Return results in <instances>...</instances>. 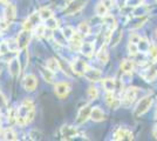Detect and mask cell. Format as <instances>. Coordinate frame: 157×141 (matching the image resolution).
Returning <instances> with one entry per match:
<instances>
[{
    "label": "cell",
    "mask_w": 157,
    "mask_h": 141,
    "mask_svg": "<svg viewBox=\"0 0 157 141\" xmlns=\"http://www.w3.org/2000/svg\"><path fill=\"white\" fill-rule=\"evenodd\" d=\"M0 55H1V53H0Z\"/></svg>",
    "instance_id": "cell-54"
},
{
    "label": "cell",
    "mask_w": 157,
    "mask_h": 141,
    "mask_svg": "<svg viewBox=\"0 0 157 141\" xmlns=\"http://www.w3.org/2000/svg\"><path fill=\"white\" fill-rule=\"evenodd\" d=\"M148 11H149V8L142 4V5H140L137 7H134L132 13H134V15H136V17H144L145 14L148 13Z\"/></svg>",
    "instance_id": "cell-36"
},
{
    "label": "cell",
    "mask_w": 157,
    "mask_h": 141,
    "mask_svg": "<svg viewBox=\"0 0 157 141\" xmlns=\"http://www.w3.org/2000/svg\"><path fill=\"white\" fill-rule=\"evenodd\" d=\"M140 39H141V37L138 35L137 33H130V35H129V41L130 42H134V44H137L138 41H140Z\"/></svg>",
    "instance_id": "cell-45"
},
{
    "label": "cell",
    "mask_w": 157,
    "mask_h": 141,
    "mask_svg": "<svg viewBox=\"0 0 157 141\" xmlns=\"http://www.w3.org/2000/svg\"><path fill=\"white\" fill-rule=\"evenodd\" d=\"M15 17H17V8L13 4H8L4 11V20L10 25L15 19Z\"/></svg>",
    "instance_id": "cell-15"
},
{
    "label": "cell",
    "mask_w": 157,
    "mask_h": 141,
    "mask_svg": "<svg viewBox=\"0 0 157 141\" xmlns=\"http://www.w3.org/2000/svg\"><path fill=\"white\" fill-rule=\"evenodd\" d=\"M156 119H157V111H156Z\"/></svg>",
    "instance_id": "cell-52"
},
{
    "label": "cell",
    "mask_w": 157,
    "mask_h": 141,
    "mask_svg": "<svg viewBox=\"0 0 157 141\" xmlns=\"http://www.w3.org/2000/svg\"><path fill=\"white\" fill-rule=\"evenodd\" d=\"M8 72L12 78H18L21 72V64L19 58H13L8 61Z\"/></svg>",
    "instance_id": "cell-12"
},
{
    "label": "cell",
    "mask_w": 157,
    "mask_h": 141,
    "mask_svg": "<svg viewBox=\"0 0 157 141\" xmlns=\"http://www.w3.org/2000/svg\"><path fill=\"white\" fill-rule=\"evenodd\" d=\"M86 4H87V0H71L65 7L63 13L66 15H73V14L78 13L82 11V8H85Z\"/></svg>",
    "instance_id": "cell-3"
},
{
    "label": "cell",
    "mask_w": 157,
    "mask_h": 141,
    "mask_svg": "<svg viewBox=\"0 0 157 141\" xmlns=\"http://www.w3.org/2000/svg\"><path fill=\"white\" fill-rule=\"evenodd\" d=\"M46 67L48 68L49 71H52L53 73H56V72L61 71V65H60V61L58 60V59H55V58H52V59L47 60Z\"/></svg>",
    "instance_id": "cell-26"
},
{
    "label": "cell",
    "mask_w": 157,
    "mask_h": 141,
    "mask_svg": "<svg viewBox=\"0 0 157 141\" xmlns=\"http://www.w3.org/2000/svg\"><path fill=\"white\" fill-rule=\"evenodd\" d=\"M0 53L1 54H8L10 53V49H8L6 40L2 41V42H0Z\"/></svg>",
    "instance_id": "cell-43"
},
{
    "label": "cell",
    "mask_w": 157,
    "mask_h": 141,
    "mask_svg": "<svg viewBox=\"0 0 157 141\" xmlns=\"http://www.w3.org/2000/svg\"><path fill=\"white\" fill-rule=\"evenodd\" d=\"M88 67H89V65H88L86 61L81 60V59H75V60H73L72 64H71L72 71L75 74H78V75H83V73L87 71Z\"/></svg>",
    "instance_id": "cell-9"
},
{
    "label": "cell",
    "mask_w": 157,
    "mask_h": 141,
    "mask_svg": "<svg viewBox=\"0 0 157 141\" xmlns=\"http://www.w3.org/2000/svg\"><path fill=\"white\" fill-rule=\"evenodd\" d=\"M113 139L115 141H120V140H132L134 139V135L131 133L129 129H125V128H118L115 131L114 133V136Z\"/></svg>",
    "instance_id": "cell-14"
},
{
    "label": "cell",
    "mask_w": 157,
    "mask_h": 141,
    "mask_svg": "<svg viewBox=\"0 0 157 141\" xmlns=\"http://www.w3.org/2000/svg\"><path fill=\"white\" fill-rule=\"evenodd\" d=\"M35 115V107L31 99H25L15 111V122L19 126H26L31 123Z\"/></svg>",
    "instance_id": "cell-1"
},
{
    "label": "cell",
    "mask_w": 157,
    "mask_h": 141,
    "mask_svg": "<svg viewBox=\"0 0 157 141\" xmlns=\"http://www.w3.org/2000/svg\"><path fill=\"white\" fill-rule=\"evenodd\" d=\"M120 68L123 73H132L134 68H135V62L132 60H129V59H124V60L121 61Z\"/></svg>",
    "instance_id": "cell-24"
},
{
    "label": "cell",
    "mask_w": 157,
    "mask_h": 141,
    "mask_svg": "<svg viewBox=\"0 0 157 141\" xmlns=\"http://www.w3.org/2000/svg\"><path fill=\"white\" fill-rule=\"evenodd\" d=\"M72 91V85L68 82V81H60L55 84V87H54V92L56 94V96L60 99H65L68 94L71 93Z\"/></svg>",
    "instance_id": "cell-6"
},
{
    "label": "cell",
    "mask_w": 157,
    "mask_h": 141,
    "mask_svg": "<svg viewBox=\"0 0 157 141\" xmlns=\"http://www.w3.org/2000/svg\"><path fill=\"white\" fill-rule=\"evenodd\" d=\"M137 46H138V51H140V52L147 53L148 49H149V46H150V42L148 41V39H145V38H141L140 41L137 42Z\"/></svg>",
    "instance_id": "cell-33"
},
{
    "label": "cell",
    "mask_w": 157,
    "mask_h": 141,
    "mask_svg": "<svg viewBox=\"0 0 157 141\" xmlns=\"http://www.w3.org/2000/svg\"><path fill=\"white\" fill-rule=\"evenodd\" d=\"M33 35V31H29V29H25L22 28V31H20L18 33V37H17V41H18V45H19L20 49H26L29 42H31V39H32Z\"/></svg>",
    "instance_id": "cell-5"
},
{
    "label": "cell",
    "mask_w": 157,
    "mask_h": 141,
    "mask_svg": "<svg viewBox=\"0 0 157 141\" xmlns=\"http://www.w3.org/2000/svg\"><path fill=\"white\" fill-rule=\"evenodd\" d=\"M1 132H2V128H1V122H0V134H1Z\"/></svg>",
    "instance_id": "cell-50"
},
{
    "label": "cell",
    "mask_w": 157,
    "mask_h": 141,
    "mask_svg": "<svg viewBox=\"0 0 157 141\" xmlns=\"http://www.w3.org/2000/svg\"><path fill=\"white\" fill-rule=\"evenodd\" d=\"M6 42L7 46H8V49H10V53H18L20 51L17 39H8V40H6Z\"/></svg>",
    "instance_id": "cell-34"
},
{
    "label": "cell",
    "mask_w": 157,
    "mask_h": 141,
    "mask_svg": "<svg viewBox=\"0 0 157 141\" xmlns=\"http://www.w3.org/2000/svg\"><path fill=\"white\" fill-rule=\"evenodd\" d=\"M78 33L80 34L81 37H87V35H89V34H90V26H89V24L86 22V21L80 22L78 26Z\"/></svg>",
    "instance_id": "cell-28"
},
{
    "label": "cell",
    "mask_w": 157,
    "mask_h": 141,
    "mask_svg": "<svg viewBox=\"0 0 157 141\" xmlns=\"http://www.w3.org/2000/svg\"><path fill=\"white\" fill-rule=\"evenodd\" d=\"M7 116H8V121L10 122H15V111L14 109L7 111Z\"/></svg>",
    "instance_id": "cell-46"
},
{
    "label": "cell",
    "mask_w": 157,
    "mask_h": 141,
    "mask_svg": "<svg viewBox=\"0 0 157 141\" xmlns=\"http://www.w3.org/2000/svg\"><path fill=\"white\" fill-rule=\"evenodd\" d=\"M140 75H141L145 81L150 82V81H154L157 78V69L154 67H149V68H147V69H144V71H142V72L140 73Z\"/></svg>",
    "instance_id": "cell-18"
},
{
    "label": "cell",
    "mask_w": 157,
    "mask_h": 141,
    "mask_svg": "<svg viewBox=\"0 0 157 141\" xmlns=\"http://www.w3.org/2000/svg\"><path fill=\"white\" fill-rule=\"evenodd\" d=\"M156 37H157V31H156Z\"/></svg>",
    "instance_id": "cell-53"
},
{
    "label": "cell",
    "mask_w": 157,
    "mask_h": 141,
    "mask_svg": "<svg viewBox=\"0 0 157 141\" xmlns=\"http://www.w3.org/2000/svg\"><path fill=\"white\" fill-rule=\"evenodd\" d=\"M101 2H102V4H103V5H105L109 11H110L113 7L115 6V0H102Z\"/></svg>",
    "instance_id": "cell-44"
},
{
    "label": "cell",
    "mask_w": 157,
    "mask_h": 141,
    "mask_svg": "<svg viewBox=\"0 0 157 141\" xmlns=\"http://www.w3.org/2000/svg\"><path fill=\"white\" fill-rule=\"evenodd\" d=\"M40 73L42 75V78L45 79L46 82L48 84H53L54 82V74L52 71H49L47 67H40Z\"/></svg>",
    "instance_id": "cell-27"
},
{
    "label": "cell",
    "mask_w": 157,
    "mask_h": 141,
    "mask_svg": "<svg viewBox=\"0 0 157 141\" xmlns=\"http://www.w3.org/2000/svg\"><path fill=\"white\" fill-rule=\"evenodd\" d=\"M2 139L4 140H18L17 133L13 131V128H6L2 131Z\"/></svg>",
    "instance_id": "cell-31"
},
{
    "label": "cell",
    "mask_w": 157,
    "mask_h": 141,
    "mask_svg": "<svg viewBox=\"0 0 157 141\" xmlns=\"http://www.w3.org/2000/svg\"><path fill=\"white\" fill-rule=\"evenodd\" d=\"M61 33H62V35L65 37L66 40H71L73 37L76 34V31H75L73 27L66 26V27H63V28L61 29Z\"/></svg>",
    "instance_id": "cell-32"
},
{
    "label": "cell",
    "mask_w": 157,
    "mask_h": 141,
    "mask_svg": "<svg viewBox=\"0 0 157 141\" xmlns=\"http://www.w3.org/2000/svg\"><path fill=\"white\" fill-rule=\"evenodd\" d=\"M83 76H85L87 80H89L90 82H98V81L101 80L102 78V73L100 69H96V68H92L90 66L87 68L85 73H83Z\"/></svg>",
    "instance_id": "cell-13"
},
{
    "label": "cell",
    "mask_w": 157,
    "mask_h": 141,
    "mask_svg": "<svg viewBox=\"0 0 157 141\" xmlns=\"http://www.w3.org/2000/svg\"><path fill=\"white\" fill-rule=\"evenodd\" d=\"M127 48H128V53H129V55H131V57H136V55L140 53L137 44H134V42H130V41H129Z\"/></svg>",
    "instance_id": "cell-39"
},
{
    "label": "cell",
    "mask_w": 157,
    "mask_h": 141,
    "mask_svg": "<svg viewBox=\"0 0 157 141\" xmlns=\"http://www.w3.org/2000/svg\"><path fill=\"white\" fill-rule=\"evenodd\" d=\"M5 1H6V0H0V2H5Z\"/></svg>",
    "instance_id": "cell-51"
},
{
    "label": "cell",
    "mask_w": 157,
    "mask_h": 141,
    "mask_svg": "<svg viewBox=\"0 0 157 141\" xmlns=\"http://www.w3.org/2000/svg\"><path fill=\"white\" fill-rule=\"evenodd\" d=\"M80 52L83 54L85 57L90 58V57H93L94 52H95V44L92 42V41H85V42H82L81 48H80Z\"/></svg>",
    "instance_id": "cell-16"
},
{
    "label": "cell",
    "mask_w": 157,
    "mask_h": 141,
    "mask_svg": "<svg viewBox=\"0 0 157 141\" xmlns=\"http://www.w3.org/2000/svg\"><path fill=\"white\" fill-rule=\"evenodd\" d=\"M127 6L129 7H137L143 4V0H127Z\"/></svg>",
    "instance_id": "cell-42"
},
{
    "label": "cell",
    "mask_w": 157,
    "mask_h": 141,
    "mask_svg": "<svg viewBox=\"0 0 157 141\" xmlns=\"http://www.w3.org/2000/svg\"><path fill=\"white\" fill-rule=\"evenodd\" d=\"M1 72H2V66H1V64H0V74H1Z\"/></svg>",
    "instance_id": "cell-49"
},
{
    "label": "cell",
    "mask_w": 157,
    "mask_h": 141,
    "mask_svg": "<svg viewBox=\"0 0 157 141\" xmlns=\"http://www.w3.org/2000/svg\"><path fill=\"white\" fill-rule=\"evenodd\" d=\"M90 119L95 122H101L105 119V112L101 109L100 107H94L92 108V112H90Z\"/></svg>",
    "instance_id": "cell-21"
},
{
    "label": "cell",
    "mask_w": 157,
    "mask_h": 141,
    "mask_svg": "<svg viewBox=\"0 0 157 141\" xmlns=\"http://www.w3.org/2000/svg\"><path fill=\"white\" fill-rule=\"evenodd\" d=\"M108 12H109V10H108L102 2L98 4L96 7H95V13H96L98 17H101V18H102V17H105V14H108Z\"/></svg>",
    "instance_id": "cell-37"
},
{
    "label": "cell",
    "mask_w": 157,
    "mask_h": 141,
    "mask_svg": "<svg viewBox=\"0 0 157 141\" xmlns=\"http://www.w3.org/2000/svg\"><path fill=\"white\" fill-rule=\"evenodd\" d=\"M122 35H123L122 31H121L120 28H117V27H116V28H115V29L111 32V37H110V41H109V44H110L113 47H115L118 42L121 41V39H122Z\"/></svg>",
    "instance_id": "cell-25"
},
{
    "label": "cell",
    "mask_w": 157,
    "mask_h": 141,
    "mask_svg": "<svg viewBox=\"0 0 157 141\" xmlns=\"http://www.w3.org/2000/svg\"><path fill=\"white\" fill-rule=\"evenodd\" d=\"M96 59L103 65H105L109 61V53L107 51V45H103L98 49V52H96Z\"/></svg>",
    "instance_id": "cell-22"
},
{
    "label": "cell",
    "mask_w": 157,
    "mask_h": 141,
    "mask_svg": "<svg viewBox=\"0 0 157 141\" xmlns=\"http://www.w3.org/2000/svg\"><path fill=\"white\" fill-rule=\"evenodd\" d=\"M105 102L113 109H117L118 106L121 105V100L116 98L115 93H110V92H105Z\"/></svg>",
    "instance_id": "cell-17"
},
{
    "label": "cell",
    "mask_w": 157,
    "mask_h": 141,
    "mask_svg": "<svg viewBox=\"0 0 157 141\" xmlns=\"http://www.w3.org/2000/svg\"><path fill=\"white\" fill-rule=\"evenodd\" d=\"M7 111V100L5 95L0 92V113Z\"/></svg>",
    "instance_id": "cell-41"
},
{
    "label": "cell",
    "mask_w": 157,
    "mask_h": 141,
    "mask_svg": "<svg viewBox=\"0 0 157 141\" xmlns=\"http://www.w3.org/2000/svg\"><path fill=\"white\" fill-rule=\"evenodd\" d=\"M102 22L105 24V26L107 27V29H109V31H114V29L117 27L116 19H115L111 14H105V17H102Z\"/></svg>",
    "instance_id": "cell-19"
},
{
    "label": "cell",
    "mask_w": 157,
    "mask_h": 141,
    "mask_svg": "<svg viewBox=\"0 0 157 141\" xmlns=\"http://www.w3.org/2000/svg\"><path fill=\"white\" fill-rule=\"evenodd\" d=\"M41 21L42 20H41V18H40L39 12H35V13H33L32 15H29V17H28V19L22 24V28H25V29H29V31H33V29H34V27L38 26Z\"/></svg>",
    "instance_id": "cell-10"
},
{
    "label": "cell",
    "mask_w": 157,
    "mask_h": 141,
    "mask_svg": "<svg viewBox=\"0 0 157 141\" xmlns=\"http://www.w3.org/2000/svg\"><path fill=\"white\" fill-rule=\"evenodd\" d=\"M38 12H39L40 18H41V20L42 21H46L47 19H49V18L54 17L53 11L51 10V8H47V7H42V8H40Z\"/></svg>",
    "instance_id": "cell-30"
},
{
    "label": "cell",
    "mask_w": 157,
    "mask_h": 141,
    "mask_svg": "<svg viewBox=\"0 0 157 141\" xmlns=\"http://www.w3.org/2000/svg\"><path fill=\"white\" fill-rule=\"evenodd\" d=\"M60 134H61L63 140H72V139L78 136V131L75 126L63 125V126L61 127V129H60Z\"/></svg>",
    "instance_id": "cell-7"
},
{
    "label": "cell",
    "mask_w": 157,
    "mask_h": 141,
    "mask_svg": "<svg viewBox=\"0 0 157 141\" xmlns=\"http://www.w3.org/2000/svg\"><path fill=\"white\" fill-rule=\"evenodd\" d=\"M46 27L48 29H51V31H56L58 28H59V20L56 19V18H49V19H47L46 20Z\"/></svg>",
    "instance_id": "cell-35"
},
{
    "label": "cell",
    "mask_w": 157,
    "mask_h": 141,
    "mask_svg": "<svg viewBox=\"0 0 157 141\" xmlns=\"http://www.w3.org/2000/svg\"><path fill=\"white\" fill-rule=\"evenodd\" d=\"M152 134H154V136L157 139V126L155 128H154V131H152Z\"/></svg>",
    "instance_id": "cell-48"
},
{
    "label": "cell",
    "mask_w": 157,
    "mask_h": 141,
    "mask_svg": "<svg viewBox=\"0 0 157 141\" xmlns=\"http://www.w3.org/2000/svg\"><path fill=\"white\" fill-rule=\"evenodd\" d=\"M147 53L149 54V59H151L152 61H157V45L150 44Z\"/></svg>",
    "instance_id": "cell-38"
},
{
    "label": "cell",
    "mask_w": 157,
    "mask_h": 141,
    "mask_svg": "<svg viewBox=\"0 0 157 141\" xmlns=\"http://www.w3.org/2000/svg\"><path fill=\"white\" fill-rule=\"evenodd\" d=\"M69 41V47H71V49L72 51H78V52H80V48H81V45H82V37L80 35V34L76 32V34L73 37L71 40H68Z\"/></svg>",
    "instance_id": "cell-20"
},
{
    "label": "cell",
    "mask_w": 157,
    "mask_h": 141,
    "mask_svg": "<svg viewBox=\"0 0 157 141\" xmlns=\"http://www.w3.org/2000/svg\"><path fill=\"white\" fill-rule=\"evenodd\" d=\"M88 96H89V99L90 100H96L98 98V89L95 86H90V87L88 88Z\"/></svg>",
    "instance_id": "cell-40"
},
{
    "label": "cell",
    "mask_w": 157,
    "mask_h": 141,
    "mask_svg": "<svg viewBox=\"0 0 157 141\" xmlns=\"http://www.w3.org/2000/svg\"><path fill=\"white\" fill-rule=\"evenodd\" d=\"M92 106L88 104V105H86L83 107L80 108V111L78 112V115H76V125H82V123H85L86 121L88 120L89 118H90V112H92Z\"/></svg>",
    "instance_id": "cell-8"
},
{
    "label": "cell",
    "mask_w": 157,
    "mask_h": 141,
    "mask_svg": "<svg viewBox=\"0 0 157 141\" xmlns=\"http://www.w3.org/2000/svg\"><path fill=\"white\" fill-rule=\"evenodd\" d=\"M29 136L32 140H38V139H40V133L38 132V129H33L29 133Z\"/></svg>",
    "instance_id": "cell-47"
},
{
    "label": "cell",
    "mask_w": 157,
    "mask_h": 141,
    "mask_svg": "<svg viewBox=\"0 0 157 141\" xmlns=\"http://www.w3.org/2000/svg\"><path fill=\"white\" fill-rule=\"evenodd\" d=\"M138 91H140V88H137V87L127 88L124 92H123V95H122L121 105H123L124 107H129L131 104L135 101V99H136Z\"/></svg>",
    "instance_id": "cell-4"
},
{
    "label": "cell",
    "mask_w": 157,
    "mask_h": 141,
    "mask_svg": "<svg viewBox=\"0 0 157 141\" xmlns=\"http://www.w3.org/2000/svg\"><path fill=\"white\" fill-rule=\"evenodd\" d=\"M38 86V80L34 74H27L22 80V87L26 89L27 92H33Z\"/></svg>",
    "instance_id": "cell-11"
},
{
    "label": "cell",
    "mask_w": 157,
    "mask_h": 141,
    "mask_svg": "<svg viewBox=\"0 0 157 141\" xmlns=\"http://www.w3.org/2000/svg\"><path fill=\"white\" fill-rule=\"evenodd\" d=\"M102 87L105 92L114 93L115 89H116V80L113 79V78H105L102 80Z\"/></svg>",
    "instance_id": "cell-23"
},
{
    "label": "cell",
    "mask_w": 157,
    "mask_h": 141,
    "mask_svg": "<svg viewBox=\"0 0 157 141\" xmlns=\"http://www.w3.org/2000/svg\"><path fill=\"white\" fill-rule=\"evenodd\" d=\"M152 96L151 95H147V96H143L141 100L138 101V104L136 105V107H135V111H134V115L138 118V116H142L143 114H145L148 111H149V108L151 107V105H152Z\"/></svg>",
    "instance_id": "cell-2"
},
{
    "label": "cell",
    "mask_w": 157,
    "mask_h": 141,
    "mask_svg": "<svg viewBox=\"0 0 157 141\" xmlns=\"http://www.w3.org/2000/svg\"><path fill=\"white\" fill-rule=\"evenodd\" d=\"M46 32H47L46 25H41V24H39L38 26H35L34 27V29H33V34H34L38 39L44 38V37L46 35Z\"/></svg>",
    "instance_id": "cell-29"
}]
</instances>
